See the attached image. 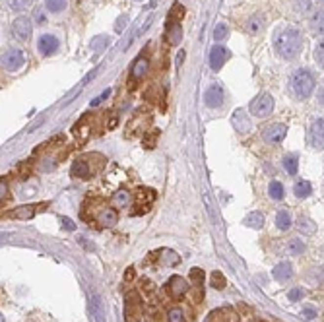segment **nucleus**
<instances>
[{
    "label": "nucleus",
    "instance_id": "1",
    "mask_svg": "<svg viewBox=\"0 0 324 322\" xmlns=\"http://www.w3.org/2000/svg\"><path fill=\"white\" fill-rule=\"evenodd\" d=\"M274 49L283 60H293L303 49V35L295 27H279L274 33Z\"/></svg>",
    "mask_w": 324,
    "mask_h": 322
},
{
    "label": "nucleus",
    "instance_id": "2",
    "mask_svg": "<svg viewBox=\"0 0 324 322\" xmlns=\"http://www.w3.org/2000/svg\"><path fill=\"white\" fill-rule=\"evenodd\" d=\"M315 84H317L315 74L311 70H307V68H297L291 74V78H289V88H291L293 95L297 99H301V101H305V99H309L313 95Z\"/></svg>",
    "mask_w": 324,
    "mask_h": 322
},
{
    "label": "nucleus",
    "instance_id": "3",
    "mask_svg": "<svg viewBox=\"0 0 324 322\" xmlns=\"http://www.w3.org/2000/svg\"><path fill=\"white\" fill-rule=\"evenodd\" d=\"M249 111H251V115H255V116H258V118H264V116H268L272 111H274V97H272L270 93H258L253 101H251V105H249Z\"/></svg>",
    "mask_w": 324,
    "mask_h": 322
},
{
    "label": "nucleus",
    "instance_id": "4",
    "mask_svg": "<svg viewBox=\"0 0 324 322\" xmlns=\"http://www.w3.org/2000/svg\"><path fill=\"white\" fill-rule=\"evenodd\" d=\"M307 142L313 150H324V118H317L311 122L307 132Z\"/></svg>",
    "mask_w": 324,
    "mask_h": 322
},
{
    "label": "nucleus",
    "instance_id": "5",
    "mask_svg": "<svg viewBox=\"0 0 324 322\" xmlns=\"http://www.w3.org/2000/svg\"><path fill=\"white\" fill-rule=\"evenodd\" d=\"M25 64V54L22 49H8L6 53L2 54V66L8 72H16Z\"/></svg>",
    "mask_w": 324,
    "mask_h": 322
},
{
    "label": "nucleus",
    "instance_id": "6",
    "mask_svg": "<svg viewBox=\"0 0 324 322\" xmlns=\"http://www.w3.org/2000/svg\"><path fill=\"white\" fill-rule=\"evenodd\" d=\"M10 31H12L14 39H18V41H27V39L31 37V22H29V18H25V16L16 18V20L12 22V25H10Z\"/></svg>",
    "mask_w": 324,
    "mask_h": 322
},
{
    "label": "nucleus",
    "instance_id": "7",
    "mask_svg": "<svg viewBox=\"0 0 324 322\" xmlns=\"http://www.w3.org/2000/svg\"><path fill=\"white\" fill-rule=\"evenodd\" d=\"M285 134H287V126L281 124V122H272V124L262 128V138L268 144H279V142H283Z\"/></svg>",
    "mask_w": 324,
    "mask_h": 322
},
{
    "label": "nucleus",
    "instance_id": "8",
    "mask_svg": "<svg viewBox=\"0 0 324 322\" xmlns=\"http://www.w3.org/2000/svg\"><path fill=\"white\" fill-rule=\"evenodd\" d=\"M186 291H188V283H186L185 277H181V276H173V277L167 281V293H169L175 301L183 299V297L186 295Z\"/></svg>",
    "mask_w": 324,
    "mask_h": 322
},
{
    "label": "nucleus",
    "instance_id": "9",
    "mask_svg": "<svg viewBox=\"0 0 324 322\" xmlns=\"http://www.w3.org/2000/svg\"><path fill=\"white\" fill-rule=\"evenodd\" d=\"M58 47H60V41H58V37L53 35V33H45L37 41V49H39V53L43 54V56L54 54L58 51Z\"/></svg>",
    "mask_w": 324,
    "mask_h": 322
},
{
    "label": "nucleus",
    "instance_id": "10",
    "mask_svg": "<svg viewBox=\"0 0 324 322\" xmlns=\"http://www.w3.org/2000/svg\"><path fill=\"white\" fill-rule=\"evenodd\" d=\"M223 88L219 86V84H212L208 90H206V93H204V103H206V107L210 109H217L223 105Z\"/></svg>",
    "mask_w": 324,
    "mask_h": 322
},
{
    "label": "nucleus",
    "instance_id": "11",
    "mask_svg": "<svg viewBox=\"0 0 324 322\" xmlns=\"http://www.w3.org/2000/svg\"><path fill=\"white\" fill-rule=\"evenodd\" d=\"M90 156H84V158H80V160L74 161V165H72V177H76V179H92V167H90Z\"/></svg>",
    "mask_w": 324,
    "mask_h": 322
},
{
    "label": "nucleus",
    "instance_id": "12",
    "mask_svg": "<svg viewBox=\"0 0 324 322\" xmlns=\"http://www.w3.org/2000/svg\"><path fill=\"white\" fill-rule=\"evenodd\" d=\"M227 58H229V51L225 47H221V45L212 47V51H210V68L216 70V72L221 70V66L227 62Z\"/></svg>",
    "mask_w": 324,
    "mask_h": 322
},
{
    "label": "nucleus",
    "instance_id": "13",
    "mask_svg": "<svg viewBox=\"0 0 324 322\" xmlns=\"http://www.w3.org/2000/svg\"><path fill=\"white\" fill-rule=\"evenodd\" d=\"M43 204H27V206H20V208H14L12 212H8V217H14V219H31L33 215L41 210Z\"/></svg>",
    "mask_w": 324,
    "mask_h": 322
},
{
    "label": "nucleus",
    "instance_id": "14",
    "mask_svg": "<svg viewBox=\"0 0 324 322\" xmlns=\"http://www.w3.org/2000/svg\"><path fill=\"white\" fill-rule=\"evenodd\" d=\"M148 72V58L146 56H138L132 64V70H130V88H134V80H140L144 78V74Z\"/></svg>",
    "mask_w": 324,
    "mask_h": 322
},
{
    "label": "nucleus",
    "instance_id": "15",
    "mask_svg": "<svg viewBox=\"0 0 324 322\" xmlns=\"http://www.w3.org/2000/svg\"><path fill=\"white\" fill-rule=\"evenodd\" d=\"M138 317H140V299L136 293H130L126 297V321L136 322Z\"/></svg>",
    "mask_w": 324,
    "mask_h": 322
},
{
    "label": "nucleus",
    "instance_id": "16",
    "mask_svg": "<svg viewBox=\"0 0 324 322\" xmlns=\"http://www.w3.org/2000/svg\"><path fill=\"white\" fill-rule=\"evenodd\" d=\"M272 276L278 279V281H289L293 277V266L289 262H279L276 268L272 270Z\"/></svg>",
    "mask_w": 324,
    "mask_h": 322
},
{
    "label": "nucleus",
    "instance_id": "17",
    "mask_svg": "<svg viewBox=\"0 0 324 322\" xmlns=\"http://www.w3.org/2000/svg\"><path fill=\"white\" fill-rule=\"evenodd\" d=\"M165 37H167V43L169 45H179L181 39H183V29L179 23H167V31H165Z\"/></svg>",
    "mask_w": 324,
    "mask_h": 322
},
{
    "label": "nucleus",
    "instance_id": "18",
    "mask_svg": "<svg viewBox=\"0 0 324 322\" xmlns=\"http://www.w3.org/2000/svg\"><path fill=\"white\" fill-rule=\"evenodd\" d=\"M97 219H99V223H101L103 227H113V225H116V221H118V214H116V210H113V208H105V210L99 212Z\"/></svg>",
    "mask_w": 324,
    "mask_h": 322
},
{
    "label": "nucleus",
    "instance_id": "19",
    "mask_svg": "<svg viewBox=\"0 0 324 322\" xmlns=\"http://www.w3.org/2000/svg\"><path fill=\"white\" fill-rule=\"evenodd\" d=\"M154 200H156V190H152V188H140V190L136 192L138 208H142V204H144V208L148 210V204H152Z\"/></svg>",
    "mask_w": 324,
    "mask_h": 322
},
{
    "label": "nucleus",
    "instance_id": "20",
    "mask_svg": "<svg viewBox=\"0 0 324 322\" xmlns=\"http://www.w3.org/2000/svg\"><path fill=\"white\" fill-rule=\"evenodd\" d=\"M285 249H287V253H289L291 256H299V254H303V253H305L307 245H305V241H303V239L293 237V239H289V241H287Z\"/></svg>",
    "mask_w": 324,
    "mask_h": 322
},
{
    "label": "nucleus",
    "instance_id": "21",
    "mask_svg": "<svg viewBox=\"0 0 324 322\" xmlns=\"http://www.w3.org/2000/svg\"><path fill=\"white\" fill-rule=\"evenodd\" d=\"M128 202H130V192H128V190L120 188V190H116V192L113 194V206H115V208H126Z\"/></svg>",
    "mask_w": 324,
    "mask_h": 322
},
{
    "label": "nucleus",
    "instance_id": "22",
    "mask_svg": "<svg viewBox=\"0 0 324 322\" xmlns=\"http://www.w3.org/2000/svg\"><path fill=\"white\" fill-rule=\"evenodd\" d=\"M92 309H93L95 321L105 322V309H103V301H101L99 295H93V297H92Z\"/></svg>",
    "mask_w": 324,
    "mask_h": 322
},
{
    "label": "nucleus",
    "instance_id": "23",
    "mask_svg": "<svg viewBox=\"0 0 324 322\" xmlns=\"http://www.w3.org/2000/svg\"><path fill=\"white\" fill-rule=\"evenodd\" d=\"M247 227H253V229H262V225H264V215L260 214V212H253V214H249L245 217V221H243Z\"/></svg>",
    "mask_w": 324,
    "mask_h": 322
},
{
    "label": "nucleus",
    "instance_id": "24",
    "mask_svg": "<svg viewBox=\"0 0 324 322\" xmlns=\"http://www.w3.org/2000/svg\"><path fill=\"white\" fill-rule=\"evenodd\" d=\"M311 29L317 35H324V10H319L313 18H311Z\"/></svg>",
    "mask_w": 324,
    "mask_h": 322
},
{
    "label": "nucleus",
    "instance_id": "25",
    "mask_svg": "<svg viewBox=\"0 0 324 322\" xmlns=\"http://www.w3.org/2000/svg\"><path fill=\"white\" fill-rule=\"evenodd\" d=\"M276 227L279 231H287L291 227V215H289V212H285V210L278 212V215H276Z\"/></svg>",
    "mask_w": 324,
    "mask_h": 322
},
{
    "label": "nucleus",
    "instance_id": "26",
    "mask_svg": "<svg viewBox=\"0 0 324 322\" xmlns=\"http://www.w3.org/2000/svg\"><path fill=\"white\" fill-rule=\"evenodd\" d=\"M183 16H185V8H183L179 2H175V4L171 6V10H169V16H167V23H179Z\"/></svg>",
    "mask_w": 324,
    "mask_h": 322
},
{
    "label": "nucleus",
    "instance_id": "27",
    "mask_svg": "<svg viewBox=\"0 0 324 322\" xmlns=\"http://www.w3.org/2000/svg\"><path fill=\"white\" fill-rule=\"evenodd\" d=\"M297 227H299V231H303L305 235H313V233L317 231V225H315V221H313L311 217H307V215L299 217V221H297Z\"/></svg>",
    "mask_w": 324,
    "mask_h": 322
},
{
    "label": "nucleus",
    "instance_id": "28",
    "mask_svg": "<svg viewBox=\"0 0 324 322\" xmlns=\"http://www.w3.org/2000/svg\"><path fill=\"white\" fill-rule=\"evenodd\" d=\"M293 190H295V196H297V198H307V196H311L313 186H311V183H307V181H299V183H295Z\"/></svg>",
    "mask_w": 324,
    "mask_h": 322
},
{
    "label": "nucleus",
    "instance_id": "29",
    "mask_svg": "<svg viewBox=\"0 0 324 322\" xmlns=\"http://www.w3.org/2000/svg\"><path fill=\"white\" fill-rule=\"evenodd\" d=\"M268 194H270L274 200H281V198L285 196V188H283V184H281V183L272 181L270 186H268Z\"/></svg>",
    "mask_w": 324,
    "mask_h": 322
},
{
    "label": "nucleus",
    "instance_id": "30",
    "mask_svg": "<svg viewBox=\"0 0 324 322\" xmlns=\"http://www.w3.org/2000/svg\"><path fill=\"white\" fill-rule=\"evenodd\" d=\"M283 169H285L289 175H295L297 169H299V160H297V156H285V158H283Z\"/></svg>",
    "mask_w": 324,
    "mask_h": 322
},
{
    "label": "nucleus",
    "instance_id": "31",
    "mask_svg": "<svg viewBox=\"0 0 324 322\" xmlns=\"http://www.w3.org/2000/svg\"><path fill=\"white\" fill-rule=\"evenodd\" d=\"M210 285H212L214 289H223V287L227 285V279H225V276H223L221 272H212V276H210Z\"/></svg>",
    "mask_w": 324,
    "mask_h": 322
},
{
    "label": "nucleus",
    "instance_id": "32",
    "mask_svg": "<svg viewBox=\"0 0 324 322\" xmlns=\"http://www.w3.org/2000/svg\"><path fill=\"white\" fill-rule=\"evenodd\" d=\"M45 8L51 12V14H58L66 8V0H47L45 2Z\"/></svg>",
    "mask_w": 324,
    "mask_h": 322
},
{
    "label": "nucleus",
    "instance_id": "33",
    "mask_svg": "<svg viewBox=\"0 0 324 322\" xmlns=\"http://www.w3.org/2000/svg\"><path fill=\"white\" fill-rule=\"evenodd\" d=\"M31 4H33V0H8V6H10L12 10H16V12L27 10Z\"/></svg>",
    "mask_w": 324,
    "mask_h": 322
},
{
    "label": "nucleus",
    "instance_id": "34",
    "mask_svg": "<svg viewBox=\"0 0 324 322\" xmlns=\"http://www.w3.org/2000/svg\"><path fill=\"white\" fill-rule=\"evenodd\" d=\"M107 45H109V37H105V35H99L97 39H93V41H92V49H93V51H97V53H101Z\"/></svg>",
    "mask_w": 324,
    "mask_h": 322
},
{
    "label": "nucleus",
    "instance_id": "35",
    "mask_svg": "<svg viewBox=\"0 0 324 322\" xmlns=\"http://www.w3.org/2000/svg\"><path fill=\"white\" fill-rule=\"evenodd\" d=\"M315 60H317V64L324 70V39L319 41V45L315 47Z\"/></svg>",
    "mask_w": 324,
    "mask_h": 322
},
{
    "label": "nucleus",
    "instance_id": "36",
    "mask_svg": "<svg viewBox=\"0 0 324 322\" xmlns=\"http://www.w3.org/2000/svg\"><path fill=\"white\" fill-rule=\"evenodd\" d=\"M227 35H229V27H227L225 23L216 25V29H214V37H216V41H223Z\"/></svg>",
    "mask_w": 324,
    "mask_h": 322
},
{
    "label": "nucleus",
    "instance_id": "37",
    "mask_svg": "<svg viewBox=\"0 0 324 322\" xmlns=\"http://www.w3.org/2000/svg\"><path fill=\"white\" fill-rule=\"evenodd\" d=\"M158 138H160V132H158V130H152V132H150L148 136H144V146L152 150V148L156 146V142H158Z\"/></svg>",
    "mask_w": 324,
    "mask_h": 322
},
{
    "label": "nucleus",
    "instance_id": "38",
    "mask_svg": "<svg viewBox=\"0 0 324 322\" xmlns=\"http://www.w3.org/2000/svg\"><path fill=\"white\" fill-rule=\"evenodd\" d=\"M204 277H206L204 270H200V268L190 270V281H194V283H202V281H204Z\"/></svg>",
    "mask_w": 324,
    "mask_h": 322
},
{
    "label": "nucleus",
    "instance_id": "39",
    "mask_svg": "<svg viewBox=\"0 0 324 322\" xmlns=\"http://www.w3.org/2000/svg\"><path fill=\"white\" fill-rule=\"evenodd\" d=\"M169 322H185V313L177 307V309H171L169 311Z\"/></svg>",
    "mask_w": 324,
    "mask_h": 322
},
{
    "label": "nucleus",
    "instance_id": "40",
    "mask_svg": "<svg viewBox=\"0 0 324 322\" xmlns=\"http://www.w3.org/2000/svg\"><path fill=\"white\" fill-rule=\"evenodd\" d=\"M287 297H289V301H299V299H303L305 297V289H301V287H293L289 293H287Z\"/></svg>",
    "mask_w": 324,
    "mask_h": 322
},
{
    "label": "nucleus",
    "instance_id": "41",
    "mask_svg": "<svg viewBox=\"0 0 324 322\" xmlns=\"http://www.w3.org/2000/svg\"><path fill=\"white\" fill-rule=\"evenodd\" d=\"M29 173H31V160L23 161V163L20 165V177H22V179H27Z\"/></svg>",
    "mask_w": 324,
    "mask_h": 322
},
{
    "label": "nucleus",
    "instance_id": "42",
    "mask_svg": "<svg viewBox=\"0 0 324 322\" xmlns=\"http://www.w3.org/2000/svg\"><path fill=\"white\" fill-rule=\"evenodd\" d=\"M109 95H111V90H105V92H103V93H101L99 97H95V99L92 101V105H93V107H95V105H99V103H101L103 99H107Z\"/></svg>",
    "mask_w": 324,
    "mask_h": 322
},
{
    "label": "nucleus",
    "instance_id": "43",
    "mask_svg": "<svg viewBox=\"0 0 324 322\" xmlns=\"http://www.w3.org/2000/svg\"><path fill=\"white\" fill-rule=\"evenodd\" d=\"M95 76H97V70H93V72H90V74H88V76H86V78L82 80V88H84V86H88V84H90V82H92V80H93Z\"/></svg>",
    "mask_w": 324,
    "mask_h": 322
},
{
    "label": "nucleus",
    "instance_id": "44",
    "mask_svg": "<svg viewBox=\"0 0 324 322\" xmlns=\"http://www.w3.org/2000/svg\"><path fill=\"white\" fill-rule=\"evenodd\" d=\"M303 317H305L307 321H313V319L317 317V311H313V309H305V311H303Z\"/></svg>",
    "mask_w": 324,
    "mask_h": 322
},
{
    "label": "nucleus",
    "instance_id": "45",
    "mask_svg": "<svg viewBox=\"0 0 324 322\" xmlns=\"http://www.w3.org/2000/svg\"><path fill=\"white\" fill-rule=\"evenodd\" d=\"M35 18H37V23H39V25H43V23H47V18H45V14H43V12H39V10H37V14H35Z\"/></svg>",
    "mask_w": 324,
    "mask_h": 322
},
{
    "label": "nucleus",
    "instance_id": "46",
    "mask_svg": "<svg viewBox=\"0 0 324 322\" xmlns=\"http://www.w3.org/2000/svg\"><path fill=\"white\" fill-rule=\"evenodd\" d=\"M126 20H128V16H120V18H118V23H116V31H122V27H124Z\"/></svg>",
    "mask_w": 324,
    "mask_h": 322
},
{
    "label": "nucleus",
    "instance_id": "47",
    "mask_svg": "<svg viewBox=\"0 0 324 322\" xmlns=\"http://www.w3.org/2000/svg\"><path fill=\"white\" fill-rule=\"evenodd\" d=\"M62 223H64V227H66V229H70V231H74V229H76V225H74L70 219H66V217H62Z\"/></svg>",
    "mask_w": 324,
    "mask_h": 322
},
{
    "label": "nucleus",
    "instance_id": "48",
    "mask_svg": "<svg viewBox=\"0 0 324 322\" xmlns=\"http://www.w3.org/2000/svg\"><path fill=\"white\" fill-rule=\"evenodd\" d=\"M124 279H126V281L134 279V268H128L126 272H124Z\"/></svg>",
    "mask_w": 324,
    "mask_h": 322
},
{
    "label": "nucleus",
    "instance_id": "49",
    "mask_svg": "<svg viewBox=\"0 0 324 322\" xmlns=\"http://www.w3.org/2000/svg\"><path fill=\"white\" fill-rule=\"evenodd\" d=\"M319 103L324 107V82L321 84V90H319Z\"/></svg>",
    "mask_w": 324,
    "mask_h": 322
},
{
    "label": "nucleus",
    "instance_id": "50",
    "mask_svg": "<svg viewBox=\"0 0 324 322\" xmlns=\"http://www.w3.org/2000/svg\"><path fill=\"white\" fill-rule=\"evenodd\" d=\"M323 2H324V0H323Z\"/></svg>",
    "mask_w": 324,
    "mask_h": 322
}]
</instances>
